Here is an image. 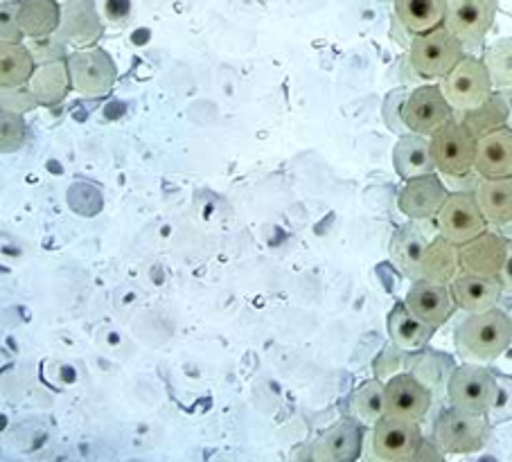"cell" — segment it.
Here are the masks:
<instances>
[{"label":"cell","instance_id":"obj_1","mask_svg":"<svg viewBox=\"0 0 512 462\" xmlns=\"http://www.w3.org/2000/svg\"><path fill=\"white\" fill-rule=\"evenodd\" d=\"M512 343V323L508 312L492 307L488 312L470 314L456 327L454 345L458 357L470 363H490Z\"/></svg>","mask_w":512,"mask_h":462},{"label":"cell","instance_id":"obj_2","mask_svg":"<svg viewBox=\"0 0 512 462\" xmlns=\"http://www.w3.org/2000/svg\"><path fill=\"white\" fill-rule=\"evenodd\" d=\"M463 57L465 46L445 23L416 34L409 46V66L422 79H443Z\"/></svg>","mask_w":512,"mask_h":462},{"label":"cell","instance_id":"obj_3","mask_svg":"<svg viewBox=\"0 0 512 462\" xmlns=\"http://www.w3.org/2000/svg\"><path fill=\"white\" fill-rule=\"evenodd\" d=\"M490 429V417L485 413H470L452 406L436 417L431 438L436 440L447 456H461V453L483 449L485 442H488Z\"/></svg>","mask_w":512,"mask_h":462},{"label":"cell","instance_id":"obj_4","mask_svg":"<svg viewBox=\"0 0 512 462\" xmlns=\"http://www.w3.org/2000/svg\"><path fill=\"white\" fill-rule=\"evenodd\" d=\"M476 140L465 124L454 118L443 129L431 136V154H434L436 170L447 179H465L474 172Z\"/></svg>","mask_w":512,"mask_h":462},{"label":"cell","instance_id":"obj_5","mask_svg":"<svg viewBox=\"0 0 512 462\" xmlns=\"http://www.w3.org/2000/svg\"><path fill=\"white\" fill-rule=\"evenodd\" d=\"M445 100L456 113L472 111L494 93L492 79L483 59L465 55L440 82Z\"/></svg>","mask_w":512,"mask_h":462},{"label":"cell","instance_id":"obj_6","mask_svg":"<svg viewBox=\"0 0 512 462\" xmlns=\"http://www.w3.org/2000/svg\"><path fill=\"white\" fill-rule=\"evenodd\" d=\"M494 397H497V375L492 370L470 361L456 366L447 386L449 404L461 411L488 415Z\"/></svg>","mask_w":512,"mask_h":462},{"label":"cell","instance_id":"obj_7","mask_svg":"<svg viewBox=\"0 0 512 462\" xmlns=\"http://www.w3.org/2000/svg\"><path fill=\"white\" fill-rule=\"evenodd\" d=\"M66 61L70 68V79H73V91L88 97H102L111 93V88L116 86L118 68L107 50L97 46L75 50L70 52Z\"/></svg>","mask_w":512,"mask_h":462},{"label":"cell","instance_id":"obj_8","mask_svg":"<svg viewBox=\"0 0 512 462\" xmlns=\"http://www.w3.org/2000/svg\"><path fill=\"white\" fill-rule=\"evenodd\" d=\"M436 226L440 235L461 246L476 235H481L483 230H488L490 224L474 192H449L447 201L436 215Z\"/></svg>","mask_w":512,"mask_h":462},{"label":"cell","instance_id":"obj_9","mask_svg":"<svg viewBox=\"0 0 512 462\" xmlns=\"http://www.w3.org/2000/svg\"><path fill=\"white\" fill-rule=\"evenodd\" d=\"M418 424L420 422L384 415L370 429V456L384 462L413 460L422 442V431Z\"/></svg>","mask_w":512,"mask_h":462},{"label":"cell","instance_id":"obj_10","mask_svg":"<svg viewBox=\"0 0 512 462\" xmlns=\"http://www.w3.org/2000/svg\"><path fill=\"white\" fill-rule=\"evenodd\" d=\"M497 10V0H447L445 25L465 48H474L492 30Z\"/></svg>","mask_w":512,"mask_h":462},{"label":"cell","instance_id":"obj_11","mask_svg":"<svg viewBox=\"0 0 512 462\" xmlns=\"http://www.w3.org/2000/svg\"><path fill=\"white\" fill-rule=\"evenodd\" d=\"M454 120V109L445 100L440 86L427 84L411 91L409 100L404 104V122L409 131L422 133V136H434L447 122Z\"/></svg>","mask_w":512,"mask_h":462},{"label":"cell","instance_id":"obj_12","mask_svg":"<svg viewBox=\"0 0 512 462\" xmlns=\"http://www.w3.org/2000/svg\"><path fill=\"white\" fill-rule=\"evenodd\" d=\"M434 404V393L411 372H397L386 381V415L400 420L422 422Z\"/></svg>","mask_w":512,"mask_h":462},{"label":"cell","instance_id":"obj_13","mask_svg":"<svg viewBox=\"0 0 512 462\" xmlns=\"http://www.w3.org/2000/svg\"><path fill=\"white\" fill-rule=\"evenodd\" d=\"M449 197L447 185L440 181L436 172L416 176L404 181L400 194H397V208L411 221H431L436 219L438 210Z\"/></svg>","mask_w":512,"mask_h":462},{"label":"cell","instance_id":"obj_14","mask_svg":"<svg viewBox=\"0 0 512 462\" xmlns=\"http://www.w3.org/2000/svg\"><path fill=\"white\" fill-rule=\"evenodd\" d=\"M510 239L503 233H492L483 230L470 242L458 246V260H461V271L485 275V278H499L508 255Z\"/></svg>","mask_w":512,"mask_h":462},{"label":"cell","instance_id":"obj_15","mask_svg":"<svg viewBox=\"0 0 512 462\" xmlns=\"http://www.w3.org/2000/svg\"><path fill=\"white\" fill-rule=\"evenodd\" d=\"M364 449V424L355 417H343L323 431L312 444V458L319 462H352Z\"/></svg>","mask_w":512,"mask_h":462},{"label":"cell","instance_id":"obj_16","mask_svg":"<svg viewBox=\"0 0 512 462\" xmlns=\"http://www.w3.org/2000/svg\"><path fill=\"white\" fill-rule=\"evenodd\" d=\"M57 34L70 48H93L102 37V19L95 0H66Z\"/></svg>","mask_w":512,"mask_h":462},{"label":"cell","instance_id":"obj_17","mask_svg":"<svg viewBox=\"0 0 512 462\" xmlns=\"http://www.w3.org/2000/svg\"><path fill=\"white\" fill-rule=\"evenodd\" d=\"M404 302L420 321L429 323L431 327H436V330L452 318L456 309L452 287L429 280H413Z\"/></svg>","mask_w":512,"mask_h":462},{"label":"cell","instance_id":"obj_18","mask_svg":"<svg viewBox=\"0 0 512 462\" xmlns=\"http://www.w3.org/2000/svg\"><path fill=\"white\" fill-rule=\"evenodd\" d=\"M449 287H452L456 307L467 314L488 312V309L497 307L503 293L499 278H485V275L465 271L458 273Z\"/></svg>","mask_w":512,"mask_h":462},{"label":"cell","instance_id":"obj_19","mask_svg":"<svg viewBox=\"0 0 512 462\" xmlns=\"http://www.w3.org/2000/svg\"><path fill=\"white\" fill-rule=\"evenodd\" d=\"M474 172L481 179H501L512 176V129H497L485 133L476 142Z\"/></svg>","mask_w":512,"mask_h":462},{"label":"cell","instance_id":"obj_20","mask_svg":"<svg viewBox=\"0 0 512 462\" xmlns=\"http://www.w3.org/2000/svg\"><path fill=\"white\" fill-rule=\"evenodd\" d=\"M404 370L411 372L416 379H420L422 384L434 393V399H438L447 395V386H449V379H452V372L456 370V363L452 357H447L443 352L422 348L406 354Z\"/></svg>","mask_w":512,"mask_h":462},{"label":"cell","instance_id":"obj_21","mask_svg":"<svg viewBox=\"0 0 512 462\" xmlns=\"http://www.w3.org/2000/svg\"><path fill=\"white\" fill-rule=\"evenodd\" d=\"M393 165L397 176L404 181L436 172V161L434 154H431V138L416 131L404 133L393 147Z\"/></svg>","mask_w":512,"mask_h":462},{"label":"cell","instance_id":"obj_22","mask_svg":"<svg viewBox=\"0 0 512 462\" xmlns=\"http://www.w3.org/2000/svg\"><path fill=\"white\" fill-rule=\"evenodd\" d=\"M429 242L431 239L427 237L425 230L418 226V221L397 228L391 239V246H388V253H391V262L395 269L406 275L409 280H418L422 255H425Z\"/></svg>","mask_w":512,"mask_h":462},{"label":"cell","instance_id":"obj_23","mask_svg":"<svg viewBox=\"0 0 512 462\" xmlns=\"http://www.w3.org/2000/svg\"><path fill=\"white\" fill-rule=\"evenodd\" d=\"M386 330L395 345H400V348L406 352H413V350L427 348L431 336L436 332V327L420 321V318L413 314L411 309L406 307V302L402 300L397 302L391 312H388Z\"/></svg>","mask_w":512,"mask_h":462},{"label":"cell","instance_id":"obj_24","mask_svg":"<svg viewBox=\"0 0 512 462\" xmlns=\"http://www.w3.org/2000/svg\"><path fill=\"white\" fill-rule=\"evenodd\" d=\"M28 88L32 95L37 97L39 106H57L68 97L70 88H73V79H70V68L66 59L48 61V64H39L34 75L30 77Z\"/></svg>","mask_w":512,"mask_h":462},{"label":"cell","instance_id":"obj_25","mask_svg":"<svg viewBox=\"0 0 512 462\" xmlns=\"http://www.w3.org/2000/svg\"><path fill=\"white\" fill-rule=\"evenodd\" d=\"M474 197L479 201L490 226H506L512 221V176L501 179H481L474 185Z\"/></svg>","mask_w":512,"mask_h":462},{"label":"cell","instance_id":"obj_26","mask_svg":"<svg viewBox=\"0 0 512 462\" xmlns=\"http://www.w3.org/2000/svg\"><path fill=\"white\" fill-rule=\"evenodd\" d=\"M461 273V260H458V246L449 242L443 235H434L420 262V278L429 282L452 284L456 275Z\"/></svg>","mask_w":512,"mask_h":462},{"label":"cell","instance_id":"obj_27","mask_svg":"<svg viewBox=\"0 0 512 462\" xmlns=\"http://www.w3.org/2000/svg\"><path fill=\"white\" fill-rule=\"evenodd\" d=\"M447 0H395V16L411 34H422L445 23Z\"/></svg>","mask_w":512,"mask_h":462},{"label":"cell","instance_id":"obj_28","mask_svg":"<svg viewBox=\"0 0 512 462\" xmlns=\"http://www.w3.org/2000/svg\"><path fill=\"white\" fill-rule=\"evenodd\" d=\"M59 21V0H19V25L25 39H39L55 34Z\"/></svg>","mask_w":512,"mask_h":462},{"label":"cell","instance_id":"obj_29","mask_svg":"<svg viewBox=\"0 0 512 462\" xmlns=\"http://www.w3.org/2000/svg\"><path fill=\"white\" fill-rule=\"evenodd\" d=\"M348 411L364 426H373L386 415V381L370 379L352 390L348 397Z\"/></svg>","mask_w":512,"mask_h":462},{"label":"cell","instance_id":"obj_30","mask_svg":"<svg viewBox=\"0 0 512 462\" xmlns=\"http://www.w3.org/2000/svg\"><path fill=\"white\" fill-rule=\"evenodd\" d=\"M37 70L32 52L23 43H0V88L25 86Z\"/></svg>","mask_w":512,"mask_h":462},{"label":"cell","instance_id":"obj_31","mask_svg":"<svg viewBox=\"0 0 512 462\" xmlns=\"http://www.w3.org/2000/svg\"><path fill=\"white\" fill-rule=\"evenodd\" d=\"M458 115H461L458 120H461L465 127L474 133L476 140L483 138L485 133L508 127V106H506V100H503L501 91H494L488 100L476 106V109L458 113Z\"/></svg>","mask_w":512,"mask_h":462},{"label":"cell","instance_id":"obj_32","mask_svg":"<svg viewBox=\"0 0 512 462\" xmlns=\"http://www.w3.org/2000/svg\"><path fill=\"white\" fill-rule=\"evenodd\" d=\"M483 64L488 68L492 86L497 91L512 86V39H499L483 52Z\"/></svg>","mask_w":512,"mask_h":462},{"label":"cell","instance_id":"obj_33","mask_svg":"<svg viewBox=\"0 0 512 462\" xmlns=\"http://www.w3.org/2000/svg\"><path fill=\"white\" fill-rule=\"evenodd\" d=\"M0 120H3L0 122V127H3V133H0V147H3V154L19 151L23 147L25 138H28V124H25L23 115L3 111Z\"/></svg>","mask_w":512,"mask_h":462},{"label":"cell","instance_id":"obj_34","mask_svg":"<svg viewBox=\"0 0 512 462\" xmlns=\"http://www.w3.org/2000/svg\"><path fill=\"white\" fill-rule=\"evenodd\" d=\"M411 91H406V88H395L386 95L384 106H382V118L384 124L397 136H404V133H409V127H406L404 122V104L409 100Z\"/></svg>","mask_w":512,"mask_h":462},{"label":"cell","instance_id":"obj_35","mask_svg":"<svg viewBox=\"0 0 512 462\" xmlns=\"http://www.w3.org/2000/svg\"><path fill=\"white\" fill-rule=\"evenodd\" d=\"M28 48L32 52L34 61L39 64H48V61H57V59H66V48L68 43L59 37V34H48V37H39V39H28Z\"/></svg>","mask_w":512,"mask_h":462},{"label":"cell","instance_id":"obj_36","mask_svg":"<svg viewBox=\"0 0 512 462\" xmlns=\"http://www.w3.org/2000/svg\"><path fill=\"white\" fill-rule=\"evenodd\" d=\"M406 350H402L400 345H395L393 341L386 345V348L379 352V357L375 359L373 368H375V377L388 381L391 377H395L397 372H404L406 366Z\"/></svg>","mask_w":512,"mask_h":462},{"label":"cell","instance_id":"obj_37","mask_svg":"<svg viewBox=\"0 0 512 462\" xmlns=\"http://www.w3.org/2000/svg\"><path fill=\"white\" fill-rule=\"evenodd\" d=\"M494 375H497V397L488 411L492 426L508 422L512 417V377L501 375V372H494Z\"/></svg>","mask_w":512,"mask_h":462},{"label":"cell","instance_id":"obj_38","mask_svg":"<svg viewBox=\"0 0 512 462\" xmlns=\"http://www.w3.org/2000/svg\"><path fill=\"white\" fill-rule=\"evenodd\" d=\"M37 106H39L37 97L32 95L28 84L12 86V88H0V109H3V111L25 115L28 111L37 109Z\"/></svg>","mask_w":512,"mask_h":462},{"label":"cell","instance_id":"obj_39","mask_svg":"<svg viewBox=\"0 0 512 462\" xmlns=\"http://www.w3.org/2000/svg\"><path fill=\"white\" fill-rule=\"evenodd\" d=\"M0 43H23L25 34L19 25V0L0 7Z\"/></svg>","mask_w":512,"mask_h":462},{"label":"cell","instance_id":"obj_40","mask_svg":"<svg viewBox=\"0 0 512 462\" xmlns=\"http://www.w3.org/2000/svg\"><path fill=\"white\" fill-rule=\"evenodd\" d=\"M447 453L438 447L434 438H422L413 460H445Z\"/></svg>","mask_w":512,"mask_h":462},{"label":"cell","instance_id":"obj_41","mask_svg":"<svg viewBox=\"0 0 512 462\" xmlns=\"http://www.w3.org/2000/svg\"><path fill=\"white\" fill-rule=\"evenodd\" d=\"M107 19L113 23L125 21L129 16V0H107Z\"/></svg>","mask_w":512,"mask_h":462},{"label":"cell","instance_id":"obj_42","mask_svg":"<svg viewBox=\"0 0 512 462\" xmlns=\"http://www.w3.org/2000/svg\"><path fill=\"white\" fill-rule=\"evenodd\" d=\"M499 280H501L503 293H512V239L508 242V255H506V262H503V269L499 273Z\"/></svg>","mask_w":512,"mask_h":462},{"label":"cell","instance_id":"obj_43","mask_svg":"<svg viewBox=\"0 0 512 462\" xmlns=\"http://www.w3.org/2000/svg\"><path fill=\"white\" fill-rule=\"evenodd\" d=\"M501 95H503V100H506V106H508V127L512 129V86L503 88Z\"/></svg>","mask_w":512,"mask_h":462},{"label":"cell","instance_id":"obj_44","mask_svg":"<svg viewBox=\"0 0 512 462\" xmlns=\"http://www.w3.org/2000/svg\"><path fill=\"white\" fill-rule=\"evenodd\" d=\"M501 233L506 235L508 239H512V221H510V224H506V226H501Z\"/></svg>","mask_w":512,"mask_h":462},{"label":"cell","instance_id":"obj_45","mask_svg":"<svg viewBox=\"0 0 512 462\" xmlns=\"http://www.w3.org/2000/svg\"><path fill=\"white\" fill-rule=\"evenodd\" d=\"M508 316H510V323H512V305H510V309H508Z\"/></svg>","mask_w":512,"mask_h":462},{"label":"cell","instance_id":"obj_46","mask_svg":"<svg viewBox=\"0 0 512 462\" xmlns=\"http://www.w3.org/2000/svg\"><path fill=\"white\" fill-rule=\"evenodd\" d=\"M64 3H66V0H64Z\"/></svg>","mask_w":512,"mask_h":462}]
</instances>
